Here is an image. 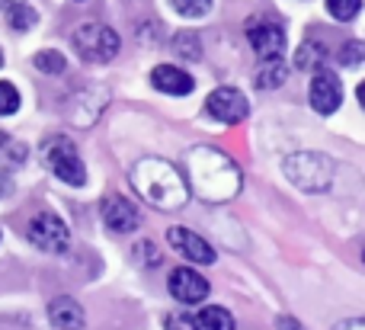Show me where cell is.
Segmentation results:
<instances>
[{"label":"cell","mask_w":365,"mask_h":330,"mask_svg":"<svg viewBox=\"0 0 365 330\" xmlns=\"http://www.w3.org/2000/svg\"><path fill=\"white\" fill-rule=\"evenodd\" d=\"M151 83H154V90L170 93V96H186V93H192V87H195L192 74H186L177 64H158V68L151 71Z\"/></svg>","instance_id":"4fadbf2b"},{"label":"cell","mask_w":365,"mask_h":330,"mask_svg":"<svg viewBox=\"0 0 365 330\" xmlns=\"http://www.w3.org/2000/svg\"><path fill=\"white\" fill-rule=\"evenodd\" d=\"M170 295L182 305H199V301L208 299V279L199 276L195 269L180 267L170 273Z\"/></svg>","instance_id":"30bf717a"},{"label":"cell","mask_w":365,"mask_h":330,"mask_svg":"<svg viewBox=\"0 0 365 330\" xmlns=\"http://www.w3.org/2000/svg\"><path fill=\"white\" fill-rule=\"evenodd\" d=\"M324 58H327L324 45L304 42L302 48H298V55H295V68H298V71H317V68L324 64Z\"/></svg>","instance_id":"e0dca14e"},{"label":"cell","mask_w":365,"mask_h":330,"mask_svg":"<svg viewBox=\"0 0 365 330\" xmlns=\"http://www.w3.org/2000/svg\"><path fill=\"white\" fill-rule=\"evenodd\" d=\"M279 330H304L295 318H279Z\"/></svg>","instance_id":"f546056e"},{"label":"cell","mask_w":365,"mask_h":330,"mask_svg":"<svg viewBox=\"0 0 365 330\" xmlns=\"http://www.w3.org/2000/svg\"><path fill=\"white\" fill-rule=\"evenodd\" d=\"M10 192H13V180L6 173H0V199H6Z\"/></svg>","instance_id":"f1b7e54d"},{"label":"cell","mask_w":365,"mask_h":330,"mask_svg":"<svg viewBox=\"0 0 365 330\" xmlns=\"http://www.w3.org/2000/svg\"><path fill=\"white\" fill-rule=\"evenodd\" d=\"M362 10V0H327V13L334 19H340V23H349V19H356Z\"/></svg>","instance_id":"ffe728a7"},{"label":"cell","mask_w":365,"mask_h":330,"mask_svg":"<svg viewBox=\"0 0 365 330\" xmlns=\"http://www.w3.org/2000/svg\"><path fill=\"white\" fill-rule=\"evenodd\" d=\"M135 254H138V260L145 257V263H151V267H158V263H160V254H158V247H154L151 241L135 244Z\"/></svg>","instance_id":"d4e9b609"},{"label":"cell","mask_w":365,"mask_h":330,"mask_svg":"<svg viewBox=\"0 0 365 330\" xmlns=\"http://www.w3.org/2000/svg\"><path fill=\"white\" fill-rule=\"evenodd\" d=\"M42 164L48 167L58 180H64L68 186H83L87 183L83 160L77 158L74 141L64 138V135H51V138L42 141Z\"/></svg>","instance_id":"277c9868"},{"label":"cell","mask_w":365,"mask_h":330,"mask_svg":"<svg viewBox=\"0 0 365 330\" xmlns=\"http://www.w3.org/2000/svg\"><path fill=\"white\" fill-rule=\"evenodd\" d=\"M192 330H234V318L225 308L208 305L192 318Z\"/></svg>","instance_id":"2e32d148"},{"label":"cell","mask_w":365,"mask_h":330,"mask_svg":"<svg viewBox=\"0 0 365 330\" xmlns=\"http://www.w3.org/2000/svg\"><path fill=\"white\" fill-rule=\"evenodd\" d=\"M48 321L58 330H83V308L74 299L61 295V299H55L48 305Z\"/></svg>","instance_id":"5bb4252c"},{"label":"cell","mask_w":365,"mask_h":330,"mask_svg":"<svg viewBox=\"0 0 365 330\" xmlns=\"http://www.w3.org/2000/svg\"><path fill=\"white\" fill-rule=\"evenodd\" d=\"M32 64H36L42 74H64V68H68V61H64L61 51H51V48L38 51V55L32 58Z\"/></svg>","instance_id":"d6986e66"},{"label":"cell","mask_w":365,"mask_h":330,"mask_svg":"<svg viewBox=\"0 0 365 330\" xmlns=\"http://www.w3.org/2000/svg\"><path fill=\"white\" fill-rule=\"evenodd\" d=\"M4 148H6V151H4L6 160H13V164H23V160H26V148H23V145H13V141L6 138Z\"/></svg>","instance_id":"484cf974"},{"label":"cell","mask_w":365,"mask_h":330,"mask_svg":"<svg viewBox=\"0 0 365 330\" xmlns=\"http://www.w3.org/2000/svg\"><path fill=\"white\" fill-rule=\"evenodd\" d=\"M0 64H4V51H0Z\"/></svg>","instance_id":"836d02e7"},{"label":"cell","mask_w":365,"mask_h":330,"mask_svg":"<svg viewBox=\"0 0 365 330\" xmlns=\"http://www.w3.org/2000/svg\"><path fill=\"white\" fill-rule=\"evenodd\" d=\"M247 38H250L253 51L259 55V61H263V58H282L285 32H282V26L272 23V19L253 16L250 23H247Z\"/></svg>","instance_id":"ba28073f"},{"label":"cell","mask_w":365,"mask_h":330,"mask_svg":"<svg viewBox=\"0 0 365 330\" xmlns=\"http://www.w3.org/2000/svg\"><path fill=\"white\" fill-rule=\"evenodd\" d=\"M205 113L212 115V119L225 122V125H237V122L247 119V113H250V103L244 100V93L234 87H218L208 93L205 100Z\"/></svg>","instance_id":"52a82bcc"},{"label":"cell","mask_w":365,"mask_h":330,"mask_svg":"<svg viewBox=\"0 0 365 330\" xmlns=\"http://www.w3.org/2000/svg\"><path fill=\"white\" fill-rule=\"evenodd\" d=\"M334 330H365V318H349L343 324H336Z\"/></svg>","instance_id":"83f0119b"},{"label":"cell","mask_w":365,"mask_h":330,"mask_svg":"<svg viewBox=\"0 0 365 330\" xmlns=\"http://www.w3.org/2000/svg\"><path fill=\"white\" fill-rule=\"evenodd\" d=\"M4 145H6V135H4V132H0V148H4Z\"/></svg>","instance_id":"d6a6232c"},{"label":"cell","mask_w":365,"mask_h":330,"mask_svg":"<svg viewBox=\"0 0 365 330\" xmlns=\"http://www.w3.org/2000/svg\"><path fill=\"white\" fill-rule=\"evenodd\" d=\"M340 103H343L340 77L327 68H317L314 77H311V106H314L321 115H330L340 109Z\"/></svg>","instance_id":"9c48e42d"},{"label":"cell","mask_w":365,"mask_h":330,"mask_svg":"<svg viewBox=\"0 0 365 330\" xmlns=\"http://www.w3.org/2000/svg\"><path fill=\"white\" fill-rule=\"evenodd\" d=\"M285 77H289V64H285L282 58H263V64H259V71H257V87L276 90L285 83Z\"/></svg>","instance_id":"9a60e30c"},{"label":"cell","mask_w":365,"mask_h":330,"mask_svg":"<svg viewBox=\"0 0 365 330\" xmlns=\"http://www.w3.org/2000/svg\"><path fill=\"white\" fill-rule=\"evenodd\" d=\"M103 222L115 234H128V231L138 228V209H135V202H128L122 196H109L103 202Z\"/></svg>","instance_id":"7c38bea8"},{"label":"cell","mask_w":365,"mask_h":330,"mask_svg":"<svg viewBox=\"0 0 365 330\" xmlns=\"http://www.w3.org/2000/svg\"><path fill=\"white\" fill-rule=\"evenodd\" d=\"M189 192L205 202H227L240 192V170L227 154L215 148H192L189 154Z\"/></svg>","instance_id":"6da1fadb"},{"label":"cell","mask_w":365,"mask_h":330,"mask_svg":"<svg viewBox=\"0 0 365 330\" xmlns=\"http://www.w3.org/2000/svg\"><path fill=\"white\" fill-rule=\"evenodd\" d=\"M170 6L186 19H199L212 10V0H170Z\"/></svg>","instance_id":"7402d4cb"},{"label":"cell","mask_w":365,"mask_h":330,"mask_svg":"<svg viewBox=\"0 0 365 330\" xmlns=\"http://www.w3.org/2000/svg\"><path fill=\"white\" fill-rule=\"evenodd\" d=\"M16 4H26V0H0V10H10V6H16Z\"/></svg>","instance_id":"4dcf8cb0"},{"label":"cell","mask_w":365,"mask_h":330,"mask_svg":"<svg viewBox=\"0 0 365 330\" xmlns=\"http://www.w3.org/2000/svg\"><path fill=\"white\" fill-rule=\"evenodd\" d=\"M356 96H359V103H362V109H365V81L359 83V90H356Z\"/></svg>","instance_id":"1f68e13d"},{"label":"cell","mask_w":365,"mask_h":330,"mask_svg":"<svg viewBox=\"0 0 365 330\" xmlns=\"http://www.w3.org/2000/svg\"><path fill=\"white\" fill-rule=\"evenodd\" d=\"M132 186L138 190L141 199H148V202L158 205V209L177 212L189 199L186 177H182L170 160H160V158L138 160V164L132 167Z\"/></svg>","instance_id":"7a4b0ae2"},{"label":"cell","mask_w":365,"mask_h":330,"mask_svg":"<svg viewBox=\"0 0 365 330\" xmlns=\"http://www.w3.org/2000/svg\"><path fill=\"white\" fill-rule=\"evenodd\" d=\"M167 244H170L180 257H186V260H192V263H202V267L215 263V247L208 241H202L199 234H192L189 228H170L167 231Z\"/></svg>","instance_id":"8fae6325"},{"label":"cell","mask_w":365,"mask_h":330,"mask_svg":"<svg viewBox=\"0 0 365 330\" xmlns=\"http://www.w3.org/2000/svg\"><path fill=\"white\" fill-rule=\"evenodd\" d=\"M282 167H285V177L304 192H321L334 180V164L321 151H298L292 158H285Z\"/></svg>","instance_id":"3957f363"},{"label":"cell","mask_w":365,"mask_h":330,"mask_svg":"<svg viewBox=\"0 0 365 330\" xmlns=\"http://www.w3.org/2000/svg\"><path fill=\"white\" fill-rule=\"evenodd\" d=\"M173 51H177L180 58H186V61H199L202 58L199 36H192V32H177V36H173Z\"/></svg>","instance_id":"ac0fdd59"},{"label":"cell","mask_w":365,"mask_h":330,"mask_svg":"<svg viewBox=\"0 0 365 330\" xmlns=\"http://www.w3.org/2000/svg\"><path fill=\"white\" fill-rule=\"evenodd\" d=\"M19 109V90L10 81H0V115H13Z\"/></svg>","instance_id":"603a6c76"},{"label":"cell","mask_w":365,"mask_h":330,"mask_svg":"<svg viewBox=\"0 0 365 330\" xmlns=\"http://www.w3.org/2000/svg\"><path fill=\"white\" fill-rule=\"evenodd\" d=\"M26 234H29L32 247L45 250V254H64V250H68V244H71L68 225H64L55 212H38V215L29 222Z\"/></svg>","instance_id":"8992f818"},{"label":"cell","mask_w":365,"mask_h":330,"mask_svg":"<svg viewBox=\"0 0 365 330\" xmlns=\"http://www.w3.org/2000/svg\"><path fill=\"white\" fill-rule=\"evenodd\" d=\"M167 327H170V330H192V318H182V314H170V318H167Z\"/></svg>","instance_id":"4316f807"},{"label":"cell","mask_w":365,"mask_h":330,"mask_svg":"<svg viewBox=\"0 0 365 330\" xmlns=\"http://www.w3.org/2000/svg\"><path fill=\"white\" fill-rule=\"evenodd\" d=\"M365 61V42H346L340 51V64L353 68V64H362Z\"/></svg>","instance_id":"cb8c5ba5"},{"label":"cell","mask_w":365,"mask_h":330,"mask_svg":"<svg viewBox=\"0 0 365 330\" xmlns=\"http://www.w3.org/2000/svg\"><path fill=\"white\" fill-rule=\"evenodd\" d=\"M74 48H77V55H81L83 61L106 64V61H113V58L119 55L122 38L115 36V29H109V26L87 23V26H81V29L74 32Z\"/></svg>","instance_id":"5b68a950"},{"label":"cell","mask_w":365,"mask_h":330,"mask_svg":"<svg viewBox=\"0 0 365 330\" xmlns=\"http://www.w3.org/2000/svg\"><path fill=\"white\" fill-rule=\"evenodd\" d=\"M6 13V19H10V26L13 29H32L36 26V10L32 6H26V4H16V6H10V10H4Z\"/></svg>","instance_id":"44dd1931"},{"label":"cell","mask_w":365,"mask_h":330,"mask_svg":"<svg viewBox=\"0 0 365 330\" xmlns=\"http://www.w3.org/2000/svg\"><path fill=\"white\" fill-rule=\"evenodd\" d=\"M362 260H365V254H362Z\"/></svg>","instance_id":"e575fe53"}]
</instances>
